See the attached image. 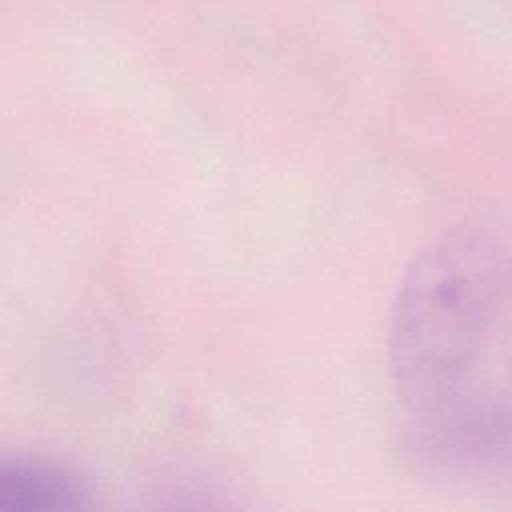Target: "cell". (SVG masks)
<instances>
[{
  "instance_id": "4",
  "label": "cell",
  "mask_w": 512,
  "mask_h": 512,
  "mask_svg": "<svg viewBox=\"0 0 512 512\" xmlns=\"http://www.w3.org/2000/svg\"><path fill=\"white\" fill-rule=\"evenodd\" d=\"M506 364H508V378H510V388H512V338L508 342V348H506Z\"/></svg>"
},
{
  "instance_id": "3",
  "label": "cell",
  "mask_w": 512,
  "mask_h": 512,
  "mask_svg": "<svg viewBox=\"0 0 512 512\" xmlns=\"http://www.w3.org/2000/svg\"><path fill=\"white\" fill-rule=\"evenodd\" d=\"M92 502L90 484L68 466L26 456L0 462V506L8 512H74Z\"/></svg>"
},
{
  "instance_id": "2",
  "label": "cell",
  "mask_w": 512,
  "mask_h": 512,
  "mask_svg": "<svg viewBox=\"0 0 512 512\" xmlns=\"http://www.w3.org/2000/svg\"><path fill=\"white\" fill-rule=\"evenodd\" d=\"M400 456L416 476L442 484L512 478V388L466 380L446 396L410 408Z\"/></svg>"
},
{
  "instance_id": "1",
  "label": "cell",
  "mask_w": 512,
  "mask_h": 512,
  "mask_svg": "<svg viewBox=\"0 0 512 512\" xmlns=\"http://www.w3.org/2000/svg\"><path fill=\"white\" fill-rule=\"evenodd\" d=\"M512 288V250L484 224H456L408 264L388 324V368L406 408L468 380Z\"/></svg>"
}]
</instances>
